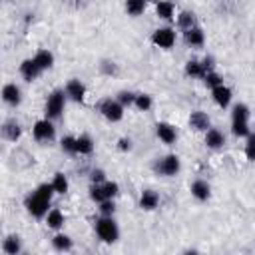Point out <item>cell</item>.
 I'll use <instances>...</instances> for the list:
<instances>
[{
  "label": "cell",
  "instance_id": "8d00e7d4",
  "mask_svg": "<svg viewBox=\"0 0 255 255\" xmlns=\"http://www.w3.org/2000/svg\"><path fill=\"white\" fill-rule=\"evenodd\" d=\"M100 72L106 74V76H116V74H118V66H116L114 62H110V60H104V62L100 64Z\"/></svg>",
  "mask_w": 255,
  "mask_h": 255
},
{
  "label": "cell",
  "instance_id": "d6a6232c",
  "mask_svg": "<svg viewBox=\"0 0 255 255\" xmlns=\"http://www.w3.org/2000/svg\"><path fill=\"white\" fill-rule=\"evenodd\" d=\"M116 100H118L124 108H129V106H133V102H135V94L129 92V90H122V92H118Z\"/></svg>",
  "mask_w": 255,
  "mask_h": 255
},
{
  "label": "cell",
  "instance_id": "8992f818",
  "mask_svg": "<svg viewBox=\"0 0 255 255\" xmlns=\"http://www.w3.org/2000/svg\"><path fill=\"white\" fill-rule=\"evenodd\" d=\"M179 169H181V161L175 153H167L153 163V171L157 175H163V177H173L179 173Z\"/></svg>",
  "mask_w": 255,
  "mask_h": 255
},
{
  "label": "cell",
  "instance_id": "44dd1931",
  "mask_svg": "<svg viewBox=\"0 0 255 255\" xmlns=\"http://www.w3.org/2000/svg\"><path fill=\"white\" fill-rule=\"evenodd\" d=\"M189 189H191V195H193L197 201H207L209 195H211V187H209V183H207L205 179H195Z\"/></svg>",
  "mask_w": 255,
  "mask_h": 255
},
{
  "label": "cell",
  "instance_id": "f546056e",
  "mask_svg": "<svg viewBox=\"0 0 255 255\" xmlns=\"http://www.w3.org/2000/svg\"><path fill=\"white\" fill-rule=\"evenodd\" d=\"M52 185H54L56 193H60V195H64V193L68 191V187H70V183H68V177H66L62 171L54 173V177H52Z\"/></svg>",
  "mask_w": 255,
  "mask_h": 255
},
{
  "label": "cell",
  "instance_id": "484cf974",
  "mask_svg": "<svg viewBox=\"0 0 255 255\" xmlns=\"http://www.w3.org/2000/svg\"><path fill=\"white\" fill-rule=\"evenodd\" d=\"M32 58L36 60V64L40 66L42 72H44V70H50V68L54 66V54H52L50 50H38Z\"/></svg>",
  "mask_w": 255,
  "mask_h": 255
},
{
  "label": "cell",
  "instance_id": "d590c367",
  "mask_svg": "<svg viewBox=\"0 0 255 255\" xmlns=\"http://www.w3.org/2000/svg\"><path fill=\"white\" fill-rule=\"evenodd\" d=\"M100 207V215H114V211H116V203H114V199H106V201H102V203H98Z\"/></svg>",
  "mask_w": 255,
  "mask_h": 255
},
{
  "label": "cell",
  "instance_id": "f35d334b",
  "mask_svg": "<svg viewBox=\"0 0 255 255\" xmlns=\"http://www.w3.org/2000/svg\"><path fill=\"white\" fill-rule=\"evenodd\" d=\"M118 147H120L122 151H129V149H131V139H129V137H120Z\"/></svg>",
  "mask_w": 255,
  "mask_h": 255
},
{
  "label": "cell",
  "instance_id": "74e56055",
  "mask_svg": "<svg viewBox=\"0 0 255 255\" xmlns=\"http://www.w3.org/2000/svg\"><path fill=\"white\" fill-rule=\"evenodd\" d=\"M90 181H92V183H104V181H108L106 171H104V169H92V173H90Z\"/></svg>",
  "mask_w": 255,
  "mask_h": 255
},
{
  "label": "cell",
  "instance_id": "9c48e42d",
  "mask_svg": "<svg viewBox=\"0 0 255 255\" xmlns=\"http://www.w3.org/2000/svg\"><path fill=\"white\" fill-rule=\"evenodd\" d=\"M175 40H177V36L171 26H161V28L153 30V34H151V44L157 48H163V50H169L175 44Z\"/></svg>",
  "mask_w": 255,
  "mask_h": 255
},
{
  "label": "cell",
  "instance_id": "836d02e7",
  "mask_svg": "<svg viewBox=\"0 0 255 255\" xmlns=\"http://www.w3.org/2000/svg\"><path fill=\"white\" fill-rule=\"evenodd\" d=\"M245 155L249 161H255V131H251L247 135V143H245Z\"/></svg>",
  "mask_w": 255,
  "mask_h": 255
},
{
  "label": "cell",
  "instance_id": "d4e9b609",
  "mask_svg": "<svg viewBox=\"0 0 255 255\" xmlns=\"http://www.w3.org/2000/svg\"><path fill=\"white\" fill-rule=\"evenodd\" d=\"M52 247H54L56 251H60V253H64V251H72L74 241H72V237L66 235V233H56V235L52 237Z\"/></svg>",
  "mask_w": 255,
  "mask_h": 255
},
{
  "label": "cell",
  "instance_id": "e575fe53",
  "mask_svg": "<svg viewBox=\"0 0 255 255\" xmlns=\"http://www.w3.org/2000/svg\"><path fill=\"white\" fill-rule=\"evenodd\" d=\"M203 82H205L209 88H215V86H221V84H223V78H221L215 70H211V72H207V74H205Z\"/></svg>",
  "mask_w": 255,
  "mask_h": 255
},
{
  "label": "cell",
  "instance_id": "ac0fdd59",
  "mask_svg": "<svg viewBox=\"0 0 255 255\" xmlns=\"http://www.w3.org/2000/svg\"><path fill=\"white\" fill-rule=\"evenodd\" d=\"M205 145L211 147V149H221V147L225 145V135H223V131L217 129V128H209V129L205 131Z\"/></svg>",
  "mask_w": 255,
  "mask_h": 255
},
{
  "label": "cell",
  "instance_id": "5b68a950",
  "mask_svg": "<svg viewBox=\"0 0 255 255\" xmlns=\"http://www.w3.org/2000/svg\"><path fill=\"white\" fill-rule=\"evenodd\" d=\"M96 110H98L108 122L116 124V122H120V120L124 118V110H126V108H124L116 98H104L102 102H98Z\"/></svg>",
  "mask_w": 255,
  "mask_h": 255
},
{
  "label": "cell",
  "instance_id": "277c9868",
  "mask_svg": "<svg viewBox=\"0 0 255 255\" xmlns=\"http://www.w3.org/2000/svg\"><path fill=\"white\" fill-rule=\"evenodd\" d=\"M66 100H68V96H66L64 90H60V88L52 90V92L48 94V98H46V104H44V116H46L48 120H52V122L58 120V118L62 116V112H64Z\"/></svg>",
  "mask_w": 255,
  "mask_h": 255
},
{
  "label": "cell",
  "instance_id": "6da1fadb",
  "mask_svg": "<svg viewBox=\"0 0 255 255\" xmlns=\"http://www.w3.org/2000/svg\"><path fill=\"white\" fill-rule=\"evenodd\" d=\"M54 193H56V189H54L52 181H50V183H40V185L24 199L26 211H28L32 217H36V219L46 217V213L50 211V203H52Z\"/></svg>",
  "mask_w": 255,
  "mask_h": 255
},
{
  "label": "cell",
  "instance_id": "ffe728a7",
  "mask_svg": "<svg viewBox=\"0 0 255 255\" xmlns=\"http://www.w3.org/2000/svg\"><path fill=\"white\" fill-rule=\"evenodd\" d=\"M155 14H157V18H161L165 22L173 20L175 18V6H173V2H169V0H155Z\"/></svg>",
  "mask_w": 255,
  "mask_h": 255
},
{
  "label": "cell",
  "instance_id": "9a60e30c",
  "mask_svg": "<svg viewBox=\"0 0 255 255\" xmlns=\"http://www.w3.org/2000/svg\"><path fill=\"white\" fill-rule=\"evenodd\" d=\"M183 40L187 46H193V48H201L205 44V32L201 30V26H193L189 30H183Z\"/></svg>",
  "mask_w": 255,
  "mask_h": 255
},
{
  "label": "cell",
  "instance_id": "f1b7e54d",
  "mask_svg": "<svg viewBox=\"0 0 255 255\" xmlns=\"http://www.w3.org/2000/svg\"><path fill=\"white\" fill-rule=\"evenodd\" d=\"M145 6H147V0H126V12H128L129 16H139V14H143Z\"/></svg>",
  "mask_w": 255,
  "mask_h": 255
},
{
  "label": "cell",
  "instance_id": "4316f807",
  "mask_svg": "<svg viewBox=\"0 0 255 255\" xmlns=\"http://www.w3.org/2000/svg\"><path fill=\"white\" fill-rule=\"evenodd\" d=\"M76 151L80 155H90L94 151V139L88 133H82L76 137Z\"/></svg>",
  "mask_w": 255,
  "mask_h": 255
},
{
  "label": "cell",
  "instance_id": "4fadbf2b",
  "mask_svg": "<svg viewBox=\"0 0 255 255\" xmlns=\"http://www.w3.org/2000/svg\"><path fill=\"white\" fill-rule=\"evenodd\" d=\"M2 100H4V104L16 108V106H20V102H22V90H20L14 82H8V84H4V88H2Z\"/></svg>",
  "mask_w": 255,
  "mask_h": 255
},
{
  "label": "cell",
  "instance_id": "3957f363",
  "mask_svg": "<svg viewBox=\"0 0 255 255\" xmlns=\"http://www.w3.org/2000/svg\"><path fill=\"white\" fill-rule=\"evenodd\" d=\"M96 235L104 241V243H116L120 239V227L114 219V215H100V219L94 225Z\"/></svg>",
  "mask_w": 255,
  "mask_h": 255
},
{
  "label": "cell",
  "instance_id": "2e32d148",
  "mask_svg": "<svg viewBox=\"0 0 255 255\" xmlns=\"http://www.w3.org/2000/svg\"><path fill=\"white\" fill-rule=\"evenodd\" d=\"M189 126H191L195 131H207V129L211 128V120H209V116H207L205 112L195 110V112L189 114Z\"/></svg>",
  "mask_w": 255,
  "mask_h": 255
},
{
  "label": "cell",
  "instance_id": "52a82bcc",
  "mask_svg": "<svg viewBox=\"0 0 255 255\" xmlns=\"http://www.w3.org/2000/svg\"><path fill=\"white\" fill-rule=\"evenodd\" d=\"M120 193V185L116 181H104V183H92L90 187V199L96 203H102L106 199H114Z\"/></svg>",
  "mask_w": 255,
  "mask_h": 255
},
{
  "label": "cell",
  "instance_id": "4dcf8cb0",
  "mask_svg": "<svg viewBox=\"0 0 255 255\" xmlns=\"http://www.w3.org/2000/svg\"><path fill=\"white\" fill-rule=\"evenodd\" d=\"M151 104H153V100H151L149 94H143V92L135 94V102H133V106H135L139 112H147V110L151 108Z\"/></svg>",
  "mask_w": 255,
  "mask_h": 255
},
{
  "label": "cell",
  "instance_id": "603a6c76",
  "mask_svg": "<svg viewBox=\"0 0 255 255\" xmlns=\"http://www.w3.org/2000/svg\"><path fill=\"white\" fill-rule=\"evenodd\" d=\"M2 251L6 253V255H18L20 251H22V241H20V237L18 235H6L4 237V241H2Z\"/></svg>",
  "mask_w": 255,
  "mask_h": 255
},
{
  "label": "cell",
  "instance_id": "7402d4cb",
  "mask_svg": "<svg viewBox=\"0 0 255 255\" xmlns=\"http://www.w3.org/2000/svg\"><path fill=\"white\" fill-rule=\"evenodd\" d=\"M46 225L50 227V229H54V231H60L62 227H64V223H66V217H64V213L58 209V207H52L48 213H46Z\"/></svg>",
  "mask_w": 255,
  "mask_h": 255
},
{
  "label": "cell",
  "instance_id": "e0dca14e",
  "mask_svg": "<svg viewBox=\"0 0 255 255\" xmlns=\"http://www.w3.org/2000/svg\"><path fill=\"white\" fill-rule=\"evenodd\" d=\"M20 135H22L20 124H18L14 118H8V120L2 124V137L8 139V141H18Z\"/></svg>",
  "mask_w": 255,
  "mask_h": 255
},
{
  "label": "cell",
  "instance_id": "1f68e13d",
  "mask_svg": "<svg viewBox=\"0 0 255 255\" xmlns=\"http://www.w3.org/2000/svg\"><path fill=\"white\" fill-rule=\"evenodd\" d=\"M60 147H62L64 153H70V155H76L78 153L76 151V137L74 135H64L60 139Z\"/></svg>",
  "mask_w": 255,
  "mask_h": 255
},
{
  "label": "cell",
  "instance_id": "ab89813d",
  "mask_svg": "<svg viewBox=\"0 0 255 255\" xmlns=\"http://www.w3.org/2000/svg\"><path fill=\"white\" fill-rule=\"evenodd\" d=\"M147 2H149V0H147Z\"/></svg>",
  "mask_w": 255,
  "mask_h": 255
},
{
  "label": "cell",
  "instance_id": "8fae6325",
  "mask_svg": "<svg viewBox=\"0 0 255 255\" xmlns=\"http://www.w3.org/2000/svg\"><path fill=\"white\" fill-rule=\"evenodd\" d=\"M155 135H157L165 145H171V143H175V139H177V129H175V126H171V124H167V122H157V124H155Z\"/></svg>",
  "mask_w": 255,
  "mask_h": 255
},
{
  "label": "cell",
  "instance_id": "ba28073f",
  "mask_svg": "<svg viewBox=\"0 0 255 255\" xmlns=\"http://www.w3.org/2000/svg\"><path fill=\"white\" fill-rule=\"evenodd\" d=\"M32 135H34L36 141H42V143L52 141V139L56 137V128H54L52 120L42 118V120L34 122V126H32Z\"/></svg>",
  "mask_w": 255,
  "mask_h": 255
},
{
  "label": "cell",
  "instance_id": "7a4b0ae2",
  "mask_svg": "<svg viewBox=\"0 0 255 255\" xmlns=\"http://www.w3.org/2000/svg\"><path fill=\"white\" fill-rule=\"evenodd\" d=\"M249 106L247 104H235L231 110V131L235 137H247L251 133L249 129Z\"/></svg>",
  "mask_w": 255,
  "mask_h": 255
},
{
  "label": "cell",
  "instance_id": "d6986e66",
  "mask_svg": "<svg viewBox=\"0 0 255 255\" xmlns=\"http://www.w3.org/2000/svg\"><path fill=\"white\" fill-rule=\"evenodd\" d=\"M159 205V193L153 189H143L139 195V207L145 211H153Z\"/></svg>",
  "mask_w": 255,
  "mask_h": 255
},
{
  "label": "cell",
  "instance_id": "cb8c5ba5",
  "mask_svg": "<svg viewBox=\"0 0 255 255\" xmlns=\"http://www.w3.org/2000/svg\"><path fill=\"white\" fill-rule=\"evenodd\" d=\"M185 74H187L189 78H199V80H203L205 74H207V70H205V66H203L201 60H187V62H185Z\"/></svg>",
  "mask_w": 255,
  "mask_h": 255
},
{
  "label": "cell",
  "instance_id": "7c38bea8",
  "mask_svg": "<svg viewBox=\"0 0 255 255\" xmlns=\"http://www.w3.org/2000/svg\"><path fill=\"white\" fill-rule=\"evenodd\" d=\"M18 72H20V76H22L26 82H34V80L42 74V70H40V66L36 64L34 58H26V60H22V64L18 66Z\"/></svg>",
  "mask_w": 255,
  "mask_h": 255
},
{
  "label": "cell",
  "instance_id": "5bb4252c",
  "mask_svg": "<svg viewBox=\"0 0 255 255\" xmlns=\"http://www.w3.org/2000/svg\"><path fill=\"white\" fill-rule=\"evenodd\" d=\"M211 96H213V102H215L219 108H223V110L229 108V104H231V100H233V92H231V88H227L225 84L211 88Z\"/></svg>",
  "mask_w": 255,
  "mask_h": 255
},
{
  "label": "cell",
  "instance_id": "30bf717a",
  "mask_svg": "<svg viewBox=\"0 0 255 255\" xmlns=\"http://www.w3.org/2000/svg\"><path fill=\"white\" fill-rule=\"evenodd\" d=\"M64 92H66L68 100H72V102H76V104H82V102H84V98H86L88 88H86V84H84L82 80L72 78V80H68V82H66Z\"/></svg>",
  "mask_w": 255,
  "mask_h": 255
},
{
  "label": "cell",
  "instance_id": "83f0119b",
  "mask_svg": "<svg viewBox=\"0 0 255 255\" xmlns=\"http://www.w3.org/2000/svg\"><path fill=\"white\" fill-rule=\"evenodd\" d=\"M193 26H197V18H195L193 12L183 10V12L177 14V28H181V30H189V28H193Z\"/></svg>",
  "mask_w": 255,
  "mask_h": 255
}]
</instances>
